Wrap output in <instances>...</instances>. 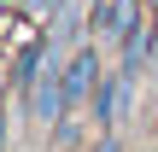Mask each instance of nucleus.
Listing matches in <instances>:
<instances>
[{
  "label": "nucleus",
  "mask_w": 158,
  "mask_h": 152,
  "mask_svg": "<svg viewBox=\"0 0 158 152\" xmlns=\"http://www.w3.org/2000/svg\"><path fill=\"white\" fill-rule=\"evenodd\" d=\"M12 146V129H6V111H0V152Z\"/></svg>",
  "instance_id": "obj_5"
},
{
  "label": "nucleus",
  "mask_w": 158,
  "mask_h": 152,
  "mask_svg": "<svg viewBox=\"0 0 158 152\" xmlns=\"http://www.w3.org/2000/svg\"><path fill=\"white\" fill-rule=\"evenodd\" d=\"M94 23V41H106V47H123L129 35H135V23H141V0H100L94 12H88Z\"/></svg>",
  "instance_id": "obj_1"
},
{
  "label": "nucleus",
  "mask_w": 158,
  "mask_h": 152,
  "mask_svg": "<svg viewBox=\"0 0 158 152\" xmlns=\"http://www.w3.org/2000/svg\"><path fill=\"white\" fill-rule=\"evenodd\" d=\"M18 6H23V12H47V18H53V12H59L64 0H18Z\"/></svg>",
  "instance_id": "obj_3"
},
{
  "label": "nucleus",
  "mask_w": 158,
  "mask_h": 152,
  "mask_svg": "<svg viewBox=\"0 0 158 152\" xmlns=\"http://www.w3.org/2000/svg\"><path fill=\"white\" fill-rule=\"evenodd\" d=\"M147 47H152V70H158V29H152V35H147Z\"/></svg>",
  "instance_id": "obj_6"
},
{
  "label": "nucleus",
  "mask_w": 158,
  "mask_h": 152,
  "mask_svg": "<svg viewBox=\"0 0 158 152\" xmlns=\"http://www.w3.org/2000/svg\"><path fill=\"white\" fill-rule=\"evenodd\" d=\"M47 47H53V53H64V59H70V53L82 47V0H64V6L53 12V29H47Z\"/></svg>",
  "instance_id": "obj_2"
},
{
  "label": "nucleus",
  "mask_w": 158,
  "mask_h": 152,
  "mask_svg": "<svg viewBox=\"0 0 158 152\" xmlns=\"http://www.w3.org/2000/svg\"><path fill=\"white\" fill-rule=\"evenodd\" d=\"M94 152H123V146H117V135H100V146H94Z\"/></svg>",
  "instance_id": "obj_4"
}]
</instances>
